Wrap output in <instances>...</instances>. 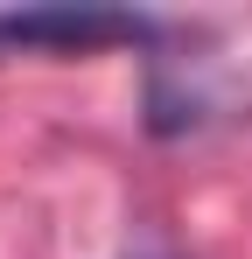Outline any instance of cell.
I'll return each instance as SVG.
<instances>
[{
  "label": "cell",
  "instance_id": "6da1fadb",
  "mask_svg": "<svg viewBox=\"0 0 252 259\" xmlns=\"http://www.w3.org/2000/svg\"><path fill=\"white\" fill-rule=\"evenodd\" d=\"M147 42L140 14L112 7H0V63L7 56H91V49Z\"/></svg>",
  "mask_w": 252,
  "mask_h": 259
},
{
  "label": "cell",
  "instance_id": "7a4b0ae2",
  "mask_svg": "<svg viewBox=\"0 0 252 259\" xmlns=\"http://www.w3.org/2000/svg\"><path fill=\"white\" fill-rule=\"evenodd\" d=\"M140 259H168V252H140Z\"/></svg>",
  "mask_w": 252,
  "mask_h": 259
}]
</instances>
